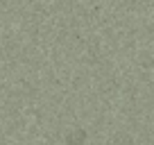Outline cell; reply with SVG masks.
<instances>
[{"label":"cell","mask_w":154,"mask_h":145,"mask_svg":"<svg viewBox=\"0 0 154 145\" xmlns=\"http://www.w3.org/2000/svg\"><path fill=\"white\" fill-rule=\"evenodd\" d=\"M84 140H86V129H82V127H75V129L68 131V136H66L68 145H82Z\"/></svg>","instance_id":"1"},{"label":"cell","mask_w":154,"mask_h":145,"mask_svg":"<svg viewBox=\"0 0 154 145\" xmlns=\"http://www.w3.org/2000/svg\"><path fill=\"white\" fill-rule=\"evenodd\" d=\"M116 145H134V140H131L127 134H118L116 136Z\"/></svg>","instance_id":"2"}]
</instances>
